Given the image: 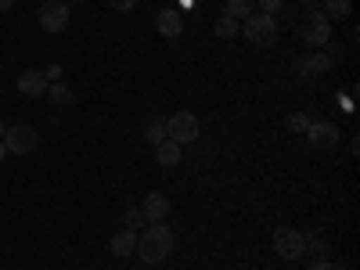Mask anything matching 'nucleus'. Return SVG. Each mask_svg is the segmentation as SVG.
Segmentation results:
<instances>
[{
  "label": "nucleus",
  "mask_w": 360,
  "mask_h": 270,
  "mask_svg": "<svg viewBox=\"0 0 360 270\" xmlns=\"http://www.w3.org/2000/svg\"><path fill=\"white\" fill-rule=\"evenodd\" d=\"M108 4H112L115 11H130V8H137V0H108Z\"/></svg>",
  "instance_id": "obj_25"
},
{
  "label": "nucleus",
  "mask_w": 360,
  "mask_h": 270,
  "mask_svg": "<svg viewBox=\"0 0 360 270\" xmlns=\"http://www.w3.org/2000/svg\"><path fill=\"white\" fill-rule=\"evenodd\" d=\"M310 123H314V119H310L307 112H292V115H288V130H295V134H307Z\"/></svg>",
  "instance_id": "obj_20"
},
{
  "label": "nucleus",
  "mask_w": 360,
  "mask_h": 270,
  "mask_svg": "<svg viewBox=\"0 0 360 270\" xmlns=\"http://www.w3.org/2000/svg\"><path fill=\"white\" fill-rule=\"evenodd\" d=\"M8 155V148H4V141H0V159H4Z\"/></svg>",
  "instance_id": "obj_28"
},
{
  "label": "nucleus",
  "mask_w": 360,
  "mask_h": 270,
  "mask_svg": "<svg viewBox=\"0 0 360 270\" xmlns=\"http://www.w3.org/2000/svg\"><path fill=\"white\" fill-rule=\"evenodd\" d=\"M256 4H259V11H263V15H278L285 0H256Z\"/></svg>",
  "instance_id": "obj_23"
},
{
  "label": "nucleus",
  "mask_w": 360,
  "mask_h": 270,
  "mask_svg": "<svg viewBox=\"0 0 360 270\" xmlns=\"http://www.w3.org/2000/svg\"><path fill=\"white\" fill-rule=\"evenodd\" d=\"M303 238H307V249H310V252H314L317 259H321V256H328V245L321 242V238H317V234H303Z\"/></svg>",
  "instance_id": "obj_22"
},
{
  "label": "nucleus",
  "mask_w": 360,
  "mask_h": 270,
  "mask_svg": "<svg viewBox=\"0 0 360 270\" xmlns=\"http://www.w3.org/2000/svg\"><path fill=\"white\" fill-rule=\"evenodd\" d=\"M144 137H148V144H162L166 141V119H152V123H148V130H144Z\"/></svg>",
  "instance_id": "obj_17"
},
{
  "label": "nucleus",
  "mask_w": 360,
  "mask_h": 270,
  "mask_svg": "<svg viewBox=\"0 0 360 270\" xmlns=\"http://www.w3.org/2000/svg\"><path fill=\"white\" fill-rule=\"evenodd\" d=\"M339 127L335 123H324V119H314L310 123V130H307V141H310V148H332V144H339Z\"/></svg>",
  "instance_id": "obj_9"
},
{
  "label": "nucleus",
  "mask_w": 360,
  "mask_h": 270,
  "mask_svg": "<svg viewBox=\"0 0 360 270\" xmlns=\"http://www.w3.org/2000/svg\"><path fill=\"white\" fill-rule=\"evenodd\" d=\"M332 65H335V54L317 51V54L299 58V62H295V72H299V76H321V72H332Z\"/></svg>",
  "instance_id": "obj_8"
},
{
  "label": "nucleus",
  "mask_w": 360,
  "mask_h": 270,
  "mask_svg": "<svg viewBox=\"0 0 360 270\" xmlns=\"http://www.w3.org/2000/svg\"><path fill=\"white\" fill-rule=\"evenodd\" d=\"M324 15L328 18H346L349 15V0H324Z\"/></svg>",
  "instance_id": "obj_19"
},
{
  "label": "nucleus",
  "mask_w": 360,
  "mask_h": 270,
  "mask_svg": "<svg viewBox=\"0 0 360 270\" xmlns=\"http://www.w3.org/2000/svg\"><path fill=\"white\" fill-rule=\"evenodd\" d=\"M47 94L54 108H69L72 105V86L69 83H47Z\"/></svg>",
  "instance_id": "obj_15"
},
{
  "label": "nucleus",
  "mask_w": 360,
  "mask_h": 270,
  "mask_svg": "<svg viewBox=\"0 0 360 270\" xmlns=\"http://www.w3.org/2000/svg\"><path fill=\"white\" fill-rule=\"evenodd\" d=\"M137 252V231H119L115 238H112V256H119V259H123V256H134Z\"/></svg>",
  "instance_id": "obj_14"
},
{
  "label": "nucleus",
  "mask_w": 360,
  "mask_h": 270,
  "mask_svg": "<svg viewBox=\"0 0 360 270\" xmlns=\"http://www.w3.org/2000/svg\"><path fill=\"white\" fill-rule=\"evenodd\" d=\"M15 8V0H0V11H11Z\"/></svg>",
  "instance_id": "obj_26"
},
{
  "label": "nucleus",
  "mask_w": 360,
  "mask_h": 270,
  "mask_svg": "<svg viewBox=\"0 0 360 270\" xmlns=\"http://www.w3.org/2000/svg\"><path fill=\"white\" fill-rule=\"evenodd\" d=\"M4 134H8V127H4V119H0V141H4Z\"/></svg>",
  "instance_id": "obj_27"
},
{
  "label": "nucleus",
  "mask_w": 360,
  "mask_h": 270,
  "mask_svg": "<svg viewBox=\"0 0 360 270\" xmlns=\"http://www.w3.org/2000/svg\"><path fill=\"white\" fill-rule=\"evenodd\" d=\"M37 18H40V25L47 29V33H62V29L69 25V4L65 0H44Z\"/></svg>",
  "instance_id": "obj_6"
},
{
  "label": "nucleus",
  "mask_w": 360,
  "mask_h": 270,
  "mask_svg": "<svg viewBox=\"0 0 360 270\" xmlns=\"http://www.w3.org/2000/svg\"><path fill=\"white\" fill-rule=\"evenodd\" d=\"M310 270H342V266H335L328 256H321V259H314V266H310Z\"/></svg>",
  "instance_id": "obj_24"
},
{
  "label": "nucleus",
  "mask_w": 360,
  "mask_h": 270,
  "mask_svg": "<svg viewBox=\"0 0 360 270\" xmlns=\"http://www.w3.org/2000/svg\"><path fill=\"white\" fill-rule=\"evenodd\" d=\"M242 29H245V40L256 44V47H274V40H278V18H274V15L252 11Z\"/></svg>",
  "instance_id": "obj_2"
},
{
  "label": "nucleus",
  "mask_w": 360,
  "mask_h": 270,
  "mask_svg": "<svg viewBox=\"0 0 360 270\" xmlns=\"http://www.w3.org/2000/svg\"><path fill=\"white\" fill-rule=\"evenodd\" d=\"M274 252L281 259H299L307 252V238L303 231H295V227H278L274 231Z\"/></svg>",
  "instance_id": "obj_5"
},
{
  "label": "nucleus",
  "mask_w": 360,
  "mask_h": 270,
  "mask_svg": "<svg viewBox=\"0 0 360 270\" xmlns=\"http://www.w3.org/2000/svg\"><path fill=\"white\" fill-rule=\"evenodd\" d=\"M18 94H25V98H44V94H47V76H44L40 69H25V72L18 76Z\"/></svg>",
  "instance_id": "obj_11"
},
{
  "label": "nucleus",
  "mask_w": 360,
  "mask_h": 270,
  "mask_svg": "<svg viewBox=\"0 0 360 270\" xmlns=\"http://www.w3.org/2000/svg\"><path fill=\"white\" fill-rule=\"evenodd\" d=\"M141 213H144L148 224H162L166 213H169V198H166L162 191H148L144 202H141Z\"/></svg>",
  "instance_id": "obj_10"
},
{
  "label": "nucleus",
  "mask_w": 360,
  "mask_h": 270,
  "mask_svg": "<svg viewBox=\"0 0 360 270\" xmlns=\"http://www.w3.org/2000/svg\"><path fill=\"white\" fill-rule=\"evenodd\" d=\"M4 148L8 152H15V155H29L37 148V130L33 127H8V134H4Z\"/></svg>",
  "instance_id": "obj_7"
},
{
  "label": "nucleus",
  "mask_w": 360,
  "mask_h": 270,
  "mask_svg": "<svg viewBox=\"0 0 360 270\" xmlns=\"http://www.w3.org/2000/svg\"><path fill=\"white\" fill-rule=\"evenodd\" d=\"M173 252V231L166 224H148L144 234L137 238V256L144 263H162Z\"/></svg>",
  "instance_id": "obj_1"
},
{
  "label": "nucleus",
  "mask_w": 360,
  "mask_h": 270,
  "mask_svg": "<svg viewBox=\"0 0 360 270\" xmlns=\"http://www.w3.org/2000/svg\"><path fill=\"white\" fill-rule=\"evenodd\" d=\"M198 119L191 115V112H173L169 119H166V141H176L180 148L184 144H191L195 137H198Z\"/></svg>",
  "instance_id": "obj_3"
},
{
  "label": "nucleus",
  "mask_w": 360,
  "mask_h": 270,
  "mask_svg": "<svg viewBox=\"0 0 360 270\" xmlns=\"http://www.w3.org/2000/svg\"><path fill=\"white\" fill-rule=\"evenodd\" d=\"M307 4H314V0H307Z\"/></svg>",
  "instance_id": "obj_29"
},
{
  "label": "nucleus",
  "mask_w": 360,
  "mask_h": 270,
  "mask_svg": "<svg viewBox=\"0 0 360 270\" xmlns=\"http://www.w3.org/2000/svg\"><path fill=\"white\" fill-rule=\"evenodd\" d=\"M123 224H127V231H144V227H148V220H144V213H141V209H127Z\"/></svg>",
  "instance_id": "obj_21"
},
{
  "label": "nucleus",
  "mask_w": 360,
  "mask_h": 270,
  "mask_svg": "<svg viewBox=\"0 0 360 270\" xmlns=\"http://www.w3.org/2000/svg\"><path fill=\"white\" fill-rule=\"evenodd\" d=\"M155 159H159V166L173 169V166H180V159H184V148H180L176 141H162V144L155 148Z\"/></svg>",
  "instance_id": "obj_13"
},
{
  "label": "nucleus",
  "mask_w": 360,
  "mask_h": 270,
  "mask_svg": "<svg viewBox=\"0 0 360 270\" xmlns=\"http://www.w3.org/2000/svg\"><path fill=\"white\" fill-rule=\"evenodd\" d=\"M299 33H303V40L310 47H324L328 40H332V22H328L324 11H307L303 25H299Z\"/></svg>",
  "instance_id": "obj_4"
},
{
  "label": "nucleus",
  "mask_w": 360,
  "mask_h": 270,
  "mask_svg": "<svg viewBox=\"0 0 360 270\" xmlns=\"http://www.w3.org/2000/svg\"><path fill=\"white\" fill-rule=\"evenodd\" d=\"M213 33H217L220 40H231V37L238 33V18H231V15L224 11V15L217 18V25H213Z\"/></svg>",
  "instance_id": "obj_16"
},
{
  "label": "nucleus",
  "mask_w": 360,
  "mask_h": 270,
  "mask_svg": "<svg viewBox=\"0 0 360 270\" xmlns=\"http://www.w3.org/2000/svg\"><path fill=\"white\" fill-rule=\"evenodd\" d=\"M159 33L162 37H180L184 33V15H180L176 8H166V11H159Z\"/></svg>",
  "instance_id": "obj_12"
},
{
  "label": "nucleus",
  "mask_w": 360,
  "mask_h": 270,
  "mask_svg": "<svg viewBox=\"0 0 360 270\" xmlns=\"http://www.w3.org/2000/svg\"><path fill=\"white\" fill-rule=\"evenodd\" d=\"M256 8V0H227V15L231 18H249Z\"/></svg>",
  "instance_id": "obj_18"
}]
</instances>
